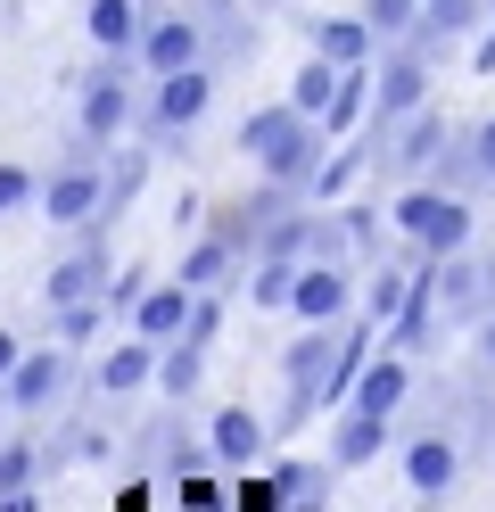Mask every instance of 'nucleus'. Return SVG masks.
<instances>
[{
	"label": "nucleus",
	"instance_id": "b1692460",
	"mask_svg": "<svg viewBox=\"0 0 495 512\" xmlns=\"http://www.w3.org/2000/svg\"><path fill=\"white\" fill-rule=\"evenodd\" d=\"M330 471H339V463H273L281 512H322L330 504Z\"/></svg>",
	"mask_w": 495,
	"mask_h": 512
},
{
	"label": "nucleus",
	"instance_id": "f257e3e1",
	"mask_svg": "<svg viewBox=\"0 0 495 512\" xmlns=\"http://www.w3.org/2000/svg\"><path fill=\"white\" fill-rule=\"evenodd\" d=\"M240 157L264 174V182H281L297 190V199H314V174L330 166V133H322V116H306L297 100H273V108H248L240 116Z\"/></svg>",
	"mask_w": 495,
	"mask_h": 512
},
{
	"label": "nucleus",
	"instance_id": "412c9836",
	"mask_svg": "<svg viewBox=\"0 0 495 512\" xmlns=\"http://www.w3.org/2000/svg\"><path fill=\"white\" fill-rule=\"evenodd\" d=\"M479 25V0H421V25H413V50H429V58H446L462 34Z\"/></svg>",
	"mask_w": 495,
	"mask_h": 512
},
{
	"label": "nucleus",
	"instance_id": "1a4fd4ad",
	"mask_svg": "<svg viewBox=\"0 0 495 512\" xmlns=\"http://www.w3.org/2000/svg\"><path fill=\"white\" fill-rule=\"evenodd\" d=\"M182 67H207V17H182V9H157L149 34H141V75H182Z\"/></svg>",
	"mask_w": 495,
	"mask_h": 512
},
{
	"label": "nucleus",
	"instance_id": "bb28decb",
	"mask_svg": "<svg viewBox=\"0 0 495 512\" xmlns=\"http://www.w3.org/2000/svg\"><path fill=\"white\" fill-rule=\"evenodd\" d=\"M17 488H42V438L33 430L0 438V496H17Z\"/></svg>",
	"mask_w": 495,
	"mask_h": 512
},
{
	"label": "nucleus",
	"instance_id": "c9c22d12",
	"mask_svg": "<svg viewBox=\"0 0 495 512\" xmlns=\"http://www.w3.org/2000/svg\"><path fill=\"white\" fill-rule=\"evenodd\" d=\"M471 67H479V75H495V25H487V42L471 50Z\"/></svg>",
	"mask_w": 495,
	"mask_h": 512
},
{
	"label": "nucleus",
	"instance_id": "a878e982",
	"mask_svg": "<svg viewBox=\"0 0 495 512\" xmlns=\"http://www.w3.org/2000/svg\"><path fill=\"white\" fill-rule=\"evenodd\" d=\"M240 290H248V306H256V314H289V290H297V256H256Z\"/></svg>",
	"mask_w": 495,
	"mask_h": 512
},
{
	"label": "nucleus",
	"instance_id": "4468645a",
	"mask_svg": "<svg viewBox=\"0 0 495 512\" xmlns=\"http://www.w3.org/2000/svg\"><path fill=\"white\" fill-rule=\"evenodd\" d=\"M429 182L462 190V199H479V190H495V116H479L471 133H454V141H446V157H438V174H429Z\"/></svg>",
	"mask_w": 495,
	"mask_h": 512
},
{
	"label": "nucleus",
	"instance_id": "9d476101",
	"mask_svg": "<svg viewBox=\"0 0 495 512\" xmlns=\"http://www.w3.org/2000/svg\"><path fill=\"white\" fill-rule=\"evenodd\" d=\"M396 471H405L413 496H446V488H462V438L446 422L438 430H413L405 446H396Z\"/></svg>",
	"mask_w": 495,
	"mask_h": 512
},
{
	"label": "nucleus",
	"instance_id": "dca6fc26",
	"mask_svg": "<svg viewBox=\"0 0 495 512\" xmlns=\"http://www.w3.org/2000/svg\"><path fill=\"white\" fill-rule=\"evenodd\" d=\"M83 34H91V50H108V58H141L149 9L141 0H83Z\"/></svg>",
	"mask_w": 495,
	"mask_h": 512
},
{
	"label": "nucleus",
	"instance_id": "4c0bfd02",
	"mask_svg": "<svg viewBox=\"0 0 495 512\" xmlns=\"http://www.w3.org/2000/svg\"><path fill=\"white\" fill-rule=\"evenodd\" d=\"M479 256H487V298H495V248H479Z\"/></svg>",
	"mask_w": 495,
	"mask_h": 512
},
{
	"label": "nucleus",
	"instance_id": "2eb2a0df",
	"mask_svg": "<svg viewBox=\"0 0 495 512\" xmlns=\"http://www.w3.org/2000/svg\"><path fill=\"white\" fill-rule=\"evenodd\" d=\"M207 438H215V463L223 471H256L264 455H273V422H256L248 405H223L207 422Z\"/></svg>",
	"mask_w": 495,
	"mask_h": 512
},
{
	"label": "nucleus",
	"instance_id": "5701e85b",
	"mask_svg": "<svg viewBox=\"0 0 495 512\" xmlns=\"http://www.w3.org/2000/svg\"><path fill=\"white\" fill-rule=\"evenodd\" d=\"M372 83H380V67H347L339 75V91H330V108H322V133L330 141L363 133V116H372Z\"/></svg>",
	"mask_w": 495,
	"mask_h": 512
},
{
	"label": "nucleus",
	"instance_id": "6ab92c4d",
	"mask_svg": "<svg viewBox=\"0 0 495 512\" xmlns=\"http://www.w3.org/2000/svg\"><path fill=\"white\" fill-rule=\"evenodd\" d=\"M215 463V438H190L182 413H165L149 430V479H182V471H207Z\"/></svg>",
	"mask_w": 495,
	"mask_h": 512
},
{
	"label": "nucleus",
	"instance_id": "f03ea898",
	"mask_svg": "<svg viewBox=\"0 0 495 512\" xmlns=\"http://www.w3.org/2000/svg\"><path fill=\"white\" fill-rule=\"evenodd\" d=\"M132 67H141V58H108V50H99V67L75 83V141H83V149H116L124 133H141V91H132Z\"/></svg>",
	"mask_w": 495,
	"mask_h": 512
},
{
	"label": "nucleus",
	"instance_id": "f8f14e48",
	"mask_svg": "<svg viewBox=\"0 0 495 512\" xmlns=\"http://www.w3.org/2000/svg\"><path fill=\"white\" fill-rule=\"evenodd\" d=\"M157 347H165V339H141V331H132V339H116L108 356L91 364V397H108V405H124V397H141V389H157Z\"/></svg>",
	"mask_w": 495,
	"mask_h": 512
},
{
	"label": "nucleus",
	"instance_id": "473e14b6",
	"mask_svg": "<svg viewBox=\"0 0 495 512\" xmlns=\"http://www.w3.org/2000/svg\"><path fill=\"white\" fill-rule=\"evenodd\" d=\"M33 199H42V174L0 157V215H33Z\"/></svg>",
	"mask_w": 495,
	"mask_h": 512
},
{
	"label": "nucleus",
	"instance_id": "20e7f679",
	"mask_svg": "<svg viewBox=\"0 0 495 512\" xmlns=\"http://www.w3.org/2000/svg\"><path fill=\"white\" fill-rule=\"evenodd\" d=\"M33 215H50L58 232H83V223L108 215V149H66L58 166L42 174V199H33Z\"/></svg>",
	"mask_w": 495,
	"mask_h": 512
},
{
	"label": "nucleus",
	"instance_id": "72a5a7b5",
	"mask_svg": "<svg viewBox=\"0 0 495 512\" xmlns=\"http://www.w3.org/2000/svg\"><path fill=\"white\" fill-rule=\"evenodd\" d=\"M149 281H157L149 265H124V273L108 281V314H132V306H141V290H149Z\"/></svg>",
	"mask_w": 495,
	"mask_h": 512
},
{
	"label": "nucleus",
	"instance_id": "9b49d317",
	"mask_svg": "<svg viewBox=\"0 0 495 512\" xmlns=\"http://www.w3.org/2000/svg\"><path fill=\"white\" fill-rule=\"evenodd\" d=\"M108 281H116V265H108V240L83 223V248L75 256H58L50 265V281H42V306H75V298H108Z\"/></svg>",
	"mask_w": 495,
	"mask_h": 512
},
{
	"label": "nucleus",
	"instance_id": "4be33fe9",
	"mask_svg": "<svg viewBox=\"0 0 495 512\" xmlns=\"http://www.w3.org/2000/svg\"><path fill=\"white\" fill-rule=\"evenodd\" d=\"M314 50L330 58V67H372V58H380V34H372V17H322V25H314Z\"/></svg>",
	"mask_w": 495,
	"mask_h": 512
},
{
	"label": "nucleus",
	"instance_id": "7ed1b4c3",
	"mask_svg": "<svg viewBox=\"0 0 495 512\" xmlns=\"http://www.w3.org/2000/svg\"><path fill=\"white\" fill-rule=\"evenodd\" d=\"M388 215H396V232H405L421 256H462L479 240V215H471V199L462 190H446V182H405L388 199Z\"/></svg>",
	"mask_w": 495,
	"mask_h": 512
},
{
	"label": "nucleus",
	"instance_id": "c85d7f7f",
	"mask_svg": "<svg viewBox=\"0 0 495 512\" xmlns=\"http://www.w3.org/2000/svg\"><path fill=\"white\" fill-rule=\"evenodd\" d=\"M42 314H50L58 347H83V339H99V323H108V298H75V306H42Z\"/></svg>",
	"mask_w": 495,
	"mask_h": 512
},
{
	"label": "nucleus",
	"instance_id": "f3484780",
	"mask_svg": "<svg viewBox=\"0 0 495 512\" xmlns=\"http://www.w3.org/2000/svg\"><path fill=\"white\" fill-rule=\"evenodd\" d=\"M396 438V413H372V405H347L339 413V430H330V463L339 471H363V463H380V446Z\"/></svg>",
	"mask_w": 495,
	"mask_h": 512
},
{
	"label": "nucleus",
	"instance_id": "7c9ffc66",
	"mask_svg": "<svg viewBox=\"0 0 495 512\" xmlns=\"http://www.w3.org/2000/svg\"><path fill=\"white\" fill-rule=\"evenodd\" d=\"M165 496H174V512H223V463H207V471H182V479H165Z\"/></svg>",
	"mask_w": 495,
	"mask_h": 512
},
{
	"label": "nucleus",
	"instance_id": "6e6552de",
	"mask_svg": "<svg viewBox=\"0 0 495 512\" xmlns=\"http://www.w3.org/2000/svg\"><path fill=\"white\" fill-rule=\"evenodd\" d=\"M66 389H75V347H25V364L9 372V389H0V405L9 413H50L66 405Z\"/></svg>",
	"mask_w": 495,
	"mask_h": 512
},
{
	"label": "nucleus",
	"instance_id": "2f4dec72",
	"mask_svg": "<svg viewBox=\"0 0 495 512\" xmlns=\"http://www.w3.org/2000/svg\"><path fill=\"white\" fill-rule=\"evenodd\" d=\"M363 17H372V34H380V50H388V42H413L421 0H363Z\"/></svg>",
	"mask_w": 495,
	"mask_h": 512
},
{
	"label": "nucleus",
	"instance_id": "0eeeda50",
	"mask_svg": "<svg viewBox=\"0 0 495 512\" xmlns=\"http://www.w3.org/2000/svg\"><path fill=\"white\" fill-rule=\"evenodd\" d=\"M355 306H363L355 256H306V265H297V290H289V314H297V323H347Z\"/></svg>",
	"mask_w": 495,
	"mask_h": 512
},
{
	"label": "nucleus",
	"instance_id": "e433bc0d",
	"mask_svg": "<svg viewBox=\"0 0 495 512\" xmlns=\"http://www.w3.org/2000/svg\"><path fill=\"white\" fill-rule=\"evenodd\" d=\"M479 356H487V372H495V314L479 323Z\"/></svg>",
	"mask_w": 495,
	"mask_h": 512
},
{
	"label": "nucleus",
	"instance_id": "cd10ccee",
	"mask_svg": "<svg viewBox=\"0 0 495 512\" xmlns=\"http://www.w3.org/2000/svg\"><path fill=\"white\" fill-rule=\"evenodd\" d=\"M339 75H347V67H330L322 50H306V67L289 75V100L306 108V116H322V108H330V91H339Z\"/></svg>",
	"mask_w": 495,
	"mask_h": 512
},
{
	"label": "nucleus",
	"instance_id": "423d86ee",
	"mask_svg": "<svg viewBox=\"0 0 495 512\" xmlns=\"http://www.w3.org/2000/svg\"><path fill=\"white\" fill-rule=\"evenodd\" d=\"M446 141H454V124H446V108H413L396 133L372 149V174L388 182V190H405V182H429L438 174V157H446Z\"/></svg>",
	"mask_w": 495,
	"mask_h": 512
},
{
	"label": "nucleus",
	"instance_id": "aec40b11",
	"mask_svg": "<svg viewBox=\"0 0 495 512\" xmlns=\"http://www.w3.org/2000/svg\"><path fill=\"white\" fill-rule=\"evenodd\" d=\"M405 397H413V356L380 347V356L363 364V380H355V397H347V405H372V413H405Z\"/></svg>",
	"mask_w": 495,
	"mask_h": 512
},
{
	"label": "nucleus",
	"instance_id": "c756f323",
	"mask_svg": "<svg viewBox=\"0 0 495 512\" xmlns=\"http://www.w3.org/2000/svg\"><path fill=\"white\" fill-rule=\"evenodd\" d=\"M141 174H149V149H124V141H116V166H108V215H99V223H116L132 199H141Z\"/></svg>",
	"mask_w": 495,
	"mask_h": 512
},
{
	"label": "nucleus",
	"instance_id": "ddd939ff",
	"mask_svg": "<svg viewBox=\"0 0 495 512\" xmlns=\"http://www.w3.org/2000/svg\"><path fill=\"white\" fill-rule=\"evenodd\" d=\"M248 265H256V256H248L240 240H223L215 223H207V232H198V240L182 248L174 281H190V290H240V281H248Z\"/></svg>",
	"mask_w": 495,
	"mask_h": 512
},
{
	"label": "nucleus",
	"instance_id": "393cba45",
	"mask_svg": "<svg viewBox=\"0 0 495 512\" xmlns=\"http://www.w3.org/2000/svg\"><path fill=\"white\" fill-rule=\"evenodd\" d=\"M198 372H207V347H198V339H165L157 347V389L174 397V405L198 397Z\"/></svg>",
	"mask_w": 495,
	"mask_h": 512
},
{
	"label": "nucleus",
	"instance_id": "39448f33",
	"mask_svg": "<svg viewBox=\"0 0 495 512\" xmlns=\"http://www.w3.org/2000/svg\"><path fill=\"white\" fill-rule=\"evenodd\" d=\"M215 108V67H182V75H157L149 100H141V141L149 149H182Z\"/></svg>",
	"mask_w": 495,
	"mask_h": 512
},
{
	"label": "nucleus",
	"instance_id": "f704fd0d",
	"mask_svg": "<svg viewBox=\"0 0 495 512\" xmlns=\"http://www.w3.org/2000/svg\"><path fill=\"white\" fill-rule=\"evenodd\" d=\"M17 364H25V339H17V331H0V389H9V372H17Z\"/></svg>",
	"mask_w": 495,
	"mask_h": 512
},
{
	"label": "nucleus",
	"instance_id": "a211bd4d",
	"mask_svg": "<svg viewBox=\"0 0 495 512\" xmlns=\"http://www.w3.org/2000/svg\"><path fill=\"white\" fill-rule=\"evenodd\" d=\"M190 314H198V290H190V281H149L141 306H132L124 323L141 331V339H182V331H190Z\"/></svg>",
	"mask_w": 495,
	"mask_h": 512
}]
</instances>
